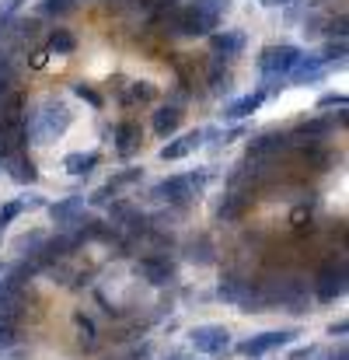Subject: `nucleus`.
<instances>
[{"label": "nucleus", "mask_w": 349, "mask_h": 360, "mask_svg": "<svg viewBox=\"0 0 349 360\" xmlns=\"http://www.w3.org/2000/svg\"><path fill=\"white\" fill-rule=\"evenodd\" d=\"M70 122H74V116H70V109L63 102H46L42 112H35L32 120H25V126H28L32 143H53L56 136H63L70 129Z\"/></svg>", "instance_id": "1"}, {"label": "nucleus", "mask_w": 349, "mask_h": 360, "mask_svg": "<svg viewBox=\"0 0 349 360\" xmlns=\"http://www.w3.org/2000/svg\"><path fill=\"white\" fill-rule=\"evenodd\" d=\"M231 0H196L185 14H178L175 21V32L182 35H210L220 21V14H228Z\"/></svg>", "instance_id": "2"}, {"label": "nucleus", "mask_w": 349, "mask_h": 360, "mask_svg": "<svg viewBox=\"0 0 349 360\" xmlns=\"http://www.w3.org/2000/svg\"><path fill=\"white\" fill-rule=\"evenodd\" d=\"M301 336V329H272V333H258V336H248L237 343V354L251 360H262L265 354L279 350V347H290L294 340Z\"/></svg>", "instance_id": "3"}, {"label": "nucleus", "mask_w": 349, "mask_h": 360, "mask_svg": "<svg viewBox=\"0 0 349 360\" xmlns=\"http://www.w3.org/2000/svg\"><path fill=\"white\" fill-rule=\"evenodd\" d=\"M297 60H301V49L297 46H269L258 56V70H262L265 81H279V77H287L294 70Z\"/></svg>", "instance_id": "4"}, {"label": "nucleus", "mask_w": 349, "mask_h": 360, "mask_svg": "<svg viewBox=\"0 0 349 360\" xmlns=\"http://www.w3.org/2000/svg\"><path fill=\"white\" fill-rule=\"evenodd\" d=\"M220 297L237 304L241 311H265V290L262 287H251V280H224L220 283Z\"/></svg>", "instance_id": "5"}, {"label": "nucleus", "mask_w": 349, "mask_h": 360, "mask_svg": "<svg viewBox=\"0 0 349 360\" xmlns=\"http://www.w3.org/2000/svg\"><path fill=\"white\" fill-rule=\"evenodd\" d=\"M203 182H206V175H171L154 186V196L164 203H189L203 189Z\"/></svg>", "instance_id": "6"}, {"label": "nucleus", "mask_w": 349, "mask_h": 360, "mask_svg": "<svg viewBox=\"0 0 349 360\" xmlns=\"http://www.w3.org/2000/svg\"><path fill=\"white\" fill-rule=\"evenodd\" d=\"M189 340H192V347H196L199 354H206V357H217V354H224V350L231 347V333H228L224 326H196V329L189 333Z\"/></svg>", "instance_id": "7"}, {"label": "nucleus", "mask_w": 349, "mask_h": 360, "mask_svg": "<svg viewBox=\"0 0 349 360\" xmlns=\"http://www.w3.org/2000/svg\"><path fill=\"white\" fill-rule=\"evenodd\" d=\"M343 294H346V266H322V273L315 280V297L322 304H332Z\"/></svg>", "instance_id": "8"}, {"label": "nucleus", "mask_w": 349, "mask_h": 360, "mask_svg": "<svg viewBox=\"0 0 349 360\" xmlns=\"http://www.w3.org/2000/svg\"><path fill=\"white\" fill-rule=\"evenodd\" d=\"M4 172H7L18 186H32V182H39V168H35V161H32L28 154H21V150H11V154L4 158Z\"/></svg>", "instance_id": "9"}, {"label": "nucleus", "mask_w": 349, "mask_h": 360, "mask_svg": "<svg viewBox=\"0 0 349 360\" xmlns=\"http://www.w3.org/2000/svg\"><path fill=\"white\" fill-rule=\"evenodd\" d=\"M325 70H329V63H325L322 56H304V53H301V60L294 63V70H290L287 77H290L294 84H311V81H322Z\"/></svg>", "instance_id": "10"}, {"label": "nucleus", "mask_w": 349, "mask_h": 360, "mask_svg": "<svg viewBox=\"0 0 349 360\" xmlns=\"http://www.w3.org/2000/svg\"><path fill=\"white\" fill-rule=\"evenodd\" d=\"M203 136H206V129H192V133L178 136L175 143H164L161 147V161H182V158H189L192 150L203 147Z\"/></svg>", "instance_id": "11"}, {"label": "nucleus", "mask_w": 349, "mask_h": 360, "mask_svg": "<svg viewBox=\"0 0 349 360\" xmlns=\"http://www.w3.org/2000/svg\"><path fill=\"white\" fill-rule=\"evenodd\" d=\"M244 46H248V39H244V32H210V49H213V56H241L244 53Z\"/></svg>", "instance_id": "12"}, {"label": "nucleus", "mask_w": 349, "mask_h": 360, "mask_svg": "<svg viewBox=\"0 0 349 360\" xmlns=\"http://www.w3.org/2000/svg\"><path fill=\"white\" fill-rule=\"evenodd\" d=\"M287 147H290L287 133H262V136H255L248 143V158H272V154H279Z\"/></svg>", "instance_id": "13"}, {"label": "nucleus", "mask_w": 349, "mask_h": 360, "mask_svg": "<svg viewBox=\"0 0 349 360\" xmlns=\"http://www.w3.org/2000/svg\"><path fill=\"white\" fill-rule=\"evenodd\" d=\"M265 98H269V91H251V95L237 98V102H231V105H228L224 120H228V122H241V120H248L251 112H258V109H262V102H265Z\"/></svg>", "instance_id": "14"}, {"label": "nucleus", "mask_w": 349, "mask_h": 360, "mask_svg": "<svg viewBox=\"0 0 349 360\" xmlns=\"http://www.w3.org/2000/svg\"><path fill=\"white\" fill-rule=\"evenodd\" d=\"M136 273L147 280V283H154V287H164L168 280H171V262L168 259H140L136 262Z\"/></svg>", "instance_id": "15"}, {"label": "nucleus", "mask_w": 349, "mask_h": 360, "mask_svg": "<svg viewBox=\"0 0 349 360\" xmlns=\"http://www.w3.org/2000/svg\"><path fill=\"white\" fill-rule=\"evenodd\" d=\"M81 214H84V200L81 196H67V200H60V203L49 207V217L56 224H77Z\"/></svg>", "instance_id": "16"}, {"label": "nucleus", "mask_w": 349, "mask_h": 360, "mask_svg": "<svg viewBox=\"0 0 349 360\" xmlns=\"http://www.w3.org/2000/svg\"><path fill=\"white\" fill-rule=\"evenodd\" d=\"M150 126H154V133H157L161 140L171 136V133L182 126V109H178V105H164V109H157L154 120H150Z\"/></svg>", "instance_id": "17"}, {"label": "nucleus", "mask_w": 349, "mask_h": 360, "mask_svg": "<svg viewBox=\"0 0 349 360\" xmlns=\"http://www.w3.org/2000/svg\"><path fill=\"white\" fill-rule=\"evenodd\" d=\"M136 147H140V126H136L133 120H122L116 126V150H119V158H129Z\"/></svg>", "instance_id": "18"}, {"label": "nucleus", "mask_w": 349, "mask_h": 360, "mask_svg": "<svg viewBox=\"0 0 349 360\" xmlns=\"http://www.w3.org/2000/svg\"><path fill=\"white\" fill-rule=\"evenodd\" d=\"M136 179H140V168H129V172H119V175H116V179H112V182H105V186H102V189H98V193L91 196V203H98V207H102V203H109V200L116 196V193H119V189H122V186H129V182H136Z\"/></svg>", "instance_id": "19"}, {"label": "nucleus", "mask_w": 349, "mask_h": 360, "mask_svg": "<svg viewBox=\"0 0 349 360\" xmlns=\"http://www.w3.org/2000/svg\"><path fill=\"white\" fill-rule=\"evenodd\" d=\"M98 161H102V158H98L95 150H88V154H67V158H63V168H67L70 175H88V172L98 168Z\"/></svg>", "instance_id": "20"}, {"label": "nucleus", "mask_w": 349, "mask_h": 360, "mask_svg": "<svg viewBox=\"0 0 349 360\" xmlns=\"http://www.w3.org/2000/svg\"><path fill=\"white\" fill-rule=\"evenodd\" d=\"M46 49H49V53H56V56H70V53L77 49V39H74V35H70L67 28H56V32L49 35Z\"/></svg>", "instance_id": "21"}, {"label": "nucleus", "mask_w": 349, "mask_h": 360, "mask_svg": "<svg viewBox=\"0 0 349 360\" xmlns=\"http://www.w3.org/2000/svg\"><path fill=\"white\" fill-rule=\"evenodd\" d=\"M244 207H248V196H244V193H231V196L220 203L217 217H220V221H234V217H241V214H244Z\"/></svg>", "instance_id": "22"}, {"label": "nucleus", "mask_w": 349, "mask_h": 360, "mask_svg": "<svg viewBox=\"0 0 349 360\" xmlns=\"http://www.w3.org/2000/svg\"><path fill=\"white\" fill-rule=\"evenodd\" d=\"M74 7H77V0H42V4H39V14L60 18V14H70Z\"/></svg>", "instance_id": "23"}, {"label": "nucleus", "mask_w": 349, "mask_h": 360, "mask_svg": "<svg viewBox=\"0 0 349 360\" xmlns=\"http://www.w3.org/2000/svg\"><path fill=\"white\" fill-rule=\"evenodd\" d=\"M74 322H77V329H81V347H84V350H91V347H95V326H91V319L74 315Z\"/></svg>", "instance_id": "24"}, {"label": "nucleus", "mask_w": 349, "mask_h": 360, "mask_svg": "<svg viewBox=\"0 0 349 360\" xmlns=\"http://www.w3.org/2000/svg\"><path fill=\"white\" fill-rule=\"evenodd\" d=\"M74 95H77V98H84L88 105H95V109H102V105H105V98H102L95 88H88V84H74Z\"/></svg>", "instance_id": "25"}, {"label": "nucleus", "mask_w": 349, "mask_h": 360, "mask_svg": "<svg viewBox=\"0 0 349 360\" xmlns=\"http://www.w3.org/2000/svg\"><path fill=\"white\" fill-rule=\"evenodd\" d=\"M25 207H28V200H14V203H7V207L0 210V231H4V228H7V224H11V221H14L21 210H25Z\"/></svg>", "instance_id": "26"}, {"label": "nucleus", "mask_w": 349, "mask_h": 360, "mask_svg": "<svg viewBox=\"0 0 349 360\" xmlns=\"http://www.w3.org/2000/svg\"><path fill=\"white\" fill-rule=\"evenodd\" d=\"M346 56V39H339V42H329L325 46V53H322V60L325 63H332V60H343Z\"/></svg>", "instance_id": "27"}, {"label": "nucleus", "mask_w": 349, "mask_h": 360, "mask_svg": "<svg viewBox=\"0 0 349 360\" xmlns=\"http://www.w3.org/2000/svg\"><path fill=\"white\" fill-rule=\"evenodd\" d=\"M154 95H157V91H154V88H150V84H143V81H140V84H133V88H129V102H150V98H154Z\"/></svg>", "instance_id": "28"}, {"label": "nucleus", "mask_w": 349, "mask_h": 360, "mask_svg": "<svg viewBox=\"0 0 349 360\" xmlns=\"http://www.w3.org/2000/svg\"><path fill=\"white\" fill-rule=\"evenodd\" d=\"M11 347H14V326L0 319V354H4V350H11Z\"/></svg>", "instance_id": "29"}, {"label": "nucleus", "mask_w": 349, "mask_h": 360, "mask_svg": "<svg viewBox=\"0 0 349 360\" xmlns=\"http://www.w3.org/2000/svg\"><path fill=\"white\" fill-rule=\"evenodd\" d=\"M332 105L336 109H346V95H322L318 98V109H332Z\"/></svg>", "instance_id": "30"}, {"label": "nucleus", "mask_w": 349, "mask_h": 360, "mask_svg": "<svg viewBox=\"0 0 349 360\" xmlns=\"http://www.w3.org/2000/svg\"><path fill=\"white\" fill-rule=\"evenodd\" d=\"M318 357H322V350L318 347H308V350H297L290 360H318Z\"/></svg>", "instance_id": "31"}, {"label": "nucleus", "mask_w": 349, "mask_h": 360, "mask_svg": "<svg viewBox=\"0 0 349 360\" xmlns=\"http://www.w3.org/2000/svg\"><path fill=\"white\" fill-rule=\"evenodd\" d=\"M262 7H283V4H290V0H258Z\"/></svg>", "instance_id": "32"}, {"label": "nucleus", "mask_w": 349, "mask_h": 360, "mask_svg": "<svg viewBox=\"0 0 349 360\" xmlns=\"http://www.w3.org/2000/svg\"><path fill=\"white\" fill-rule=\"evenodd\" d=\"M336 360H349V357H346V350H339V357H336Z\"/></svg>", "instance_id": "33"}, {"label": "nucleus", "mask_w": 349, "mask_h": 360, "mask_svg": "<svg viewBox=\"0 0 349 360\" xmlns=\"http://www.w3.org/2000/svg\"><path fill=\"white\" fill-rule=\"evenodd\" d=\"M168 360H182V357H178V354H175V357H168Z\"/></svg>", "instance_id": "34"}]
</instances>
